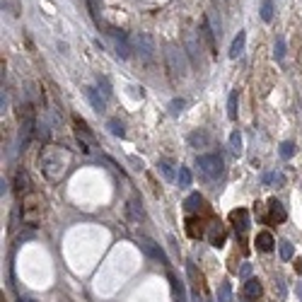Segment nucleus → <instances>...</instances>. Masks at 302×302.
Returning a JSON list of instances; mask_svg holds the SVG:
<instances>
[{"label":"nucleus","mask_w":302,"mask_h":302,"mask_svg":"<svg viewBox=\"0 0 302 302\" xmlns=\"http://www.w3.org/2000/svg\"><path fill=\"white\" fill-rule=\"evenodd\" d=\"M131 46H133V51L143 58V60H150V58L155 56V41H152V37H150V34H145V32L133 34V37H131Z\"/></svg>","instance_id":"5"},{"label":"nucleus","mask_w":302,"mask_h":302,"mask_svg":"<svg viewBox=\"0 0 302 302\" xmlns=\"http://www.w3.org/2000/svg\"><path fill=\"white\" fill-rule=\"evenodd\" d=\"M128 218H131L133 223H138V220L143 218V208H140V203H138L135 198L128 201Z\"/></svg>","instance_id":"25"},{"label":"nucleus","mask_w":302,"mask_h":302,"mask_svg":"<svg viewBox=\"0 0 302 302\" xmlns=\"http://www.w3.org/2000/svg\"><path fill=\"white\" fill-rule=\"evenodd\" d=\"M206 24L210 27V32L215 34V39H220V34H223V22H220V17H218V12H215V10H210V12H208Z\"/></svg>","instance_id":"19"},{"label":"nucleus","mask_w":302,"mask_h":302,"mask_svg":"<svg viewBox=\"0 0 302 302\" xmlns=\"http://www.w3.org/2000/svg\"><path fill=\"white\" fill-rule=\"evenodd\" d=\"M259 12H261V19H264V22H271V19H273V12H276V10H273V0H261V10H259Z\"/></svg>","instance_id":"28"},{"label":"nucleus","mask_w":302,"mask_h":302,"mask_svg":"<svg viewBox=\"0 0 302 302\" xmlns=\"http://www.w3.org/2000/svg\"><path fill=\"white\" fill-rule=\"evenodd\" d=\"M184 46H186V54L193 63H201V41L196 39L193 32H186L184 34Z\"/></svg>","instance_id":"8"},{"label":"nucleus","mask_w":302,"mask_h":302,"mask_svg":"<svg viewBox=\"0 0 302 302\" xmlns=\"http://www.w3.org/2000/svg\"><path fill=\"white\" fill-rule=\"evenodd\" d=\"M196 167L198 172L206 177V179H218V177H223V172H225V162H223V157L220 155H198L196 157Z\"/></svg>","instance_id":"2"},{"label":"nucleus","mask_w":302,"mask_h":302,"mask_svg":"<svg viewBox=\"0 0 302 302\" xmlns=\"http://www.w3.org/2000/svg\"><path fill=\"white\" fill-rule=\"evenodd\" d=\"M138 246L150 256V259H155V261H160V264H167V256H165V251L160 249V244L157 242H152L150 237H145V235H140L138 237Z\"/></svg>","instance_id":"6"},{"label":"nucleus","mask_w":302,"mask_h":302,"mask_svg":"<svg viewBox=\"0 0 302 302\" xmlns=\"http://www.w3.org/2000/svg\"><path fill=\"white\" fill-rule=\"evenodd\" d=\"M244 44H246V34L244 32H237V37L232 41V46H230V58H240L244 54Z\"/></svg>","instance_id":"17"},{"label":"nucleus","mask_w":302,"mask_h":302,"mask_svg":"<svg viewBox=\"0 0 302 302\" xmlns=\"http://www.w3.org/2000/svg\"><path fill=\"white\" fill-rule=\"evenodd\" d=\"M22 218L29 227H39L41 218H44V206L39 201V196H24V206H22Z\"/></svg>","instance_id":"4"},{"label":"nucleus","mask_w":302,"mask_h":302,"mask_svg":"<svg viewBox=\"0 0 302 302\" xmlns=\"http://www.w3.org/2000/svg\"><path fill=\"white\" fill-rule=\"evenodd\" d=\"M281 157L283 160H290L293 155H295V143H290V140H285V143H281Z\"/></svg>","instance_id":"30"},{"label":"nucleus","mask_w":302,"mask_h":302,"mask_svg":"<svg viewBox=\"0 0 302 302\" xmlns=\"http://www.w3.org/2000/svg\"><path fill=\"white\" fill-rule=\"evenodd\" d=\"M264 293V288H261V281L259 278H246L244 283V295L249 298V300H256L259 295Z\"/></svg>","instance_id":"13"},{"label":"nucleus","mask_w":302,"mask_h":302,"mask_svg":"<svg viewBox=\"0 0 302 302\" xmlns=\"http://www.w3.org/2000/svg\"><path fill=\"white\" fill-rule=\"evenodd\" d=\"M177 181H179V189H186V186H191V172H189V167H179V172H177Z\"/></svg>","instance_id":"26"},{"label":"nucleus","mask_w":302,"mask_h":302,"mask_svg":"<svg viewBox=\"0 0 302 302\" xmlns=\"http://www.w3.org/2000/svg\"><path fill=\"white\" fill-rule=\"evenodd\" d=\"M273 244H276V242H273V235H271V232H259V235H256V249H259V251H271Z\"/></svg>","instance_id":"20"},{"label":"nucleus","mask_w":302,"mask_h":302,"mask_svg":"<svg viewBox=\"0 0 302 302\" xmlns=\"http://www.w3.org/2000/svg\"><path fill=\"white\" fill-rule=\"evenodd\" d=\"M215 302H232V285H230V283H220L218 295H215Z\"/></svg>","instance_id":"23"},{"label":"nucleus","mask_w":302,"mask_h":302,"mask_svg":"<svg viewBox=\"0 0 302 302\" xmlns=\"http://www.w3.org/2000/svg\"><path fill=\"white\" fill-rule=\"evenodd\" d=\"M206 302H215V300H206Z\"/></svg>","instance_id":"37"},{"label":"nucleus","mask_w":302,"mask_h":302,"mask_svg":"<svg viewBox=\"0 0 302 302\" xmlns=\"http://www.w3.org/2000/svg\"><path fill=\"white\" fill-rule=\"evenodd\" d=\"M73 123H75V135L80 140V145H82V152H90L92 150L90 145H95V138H92V133L87 128V123L80 121V116H73Z\"/></svg>","instance_id":"7"},{"label":"nucleus","mask_w":302,"mask_h":302,"mask_svg":"<svg viewBox=\"0 0 302 302\" xmlns=\"http://www.w3.org/2000/svg\"><path fill=\"white\" fill-rule=\"evenodd\" d=\"M230 223L235 225V230H237L240 235H244L246 227H249V213H246L244 208H237V210H232V213H230Z\"/></svg>","instance_id":"9"},{"label":"nucleus","mask_w":302,"mask_h":302,"mask_svg":"<svg viewBox=\"0 0 302 302\" xmlns=\"http://www.w3.org/2000/svg\"><path fill=\"white\" fill-rule=\"evenodd\" d=\"M225 240H227L225 227L220 225V223H213L210 230H208V242H210L213 246H223L225 244Z\"/></svg>","instance_id":"10"},{"label":"nucleus","mask_w":302,"mask_h":302,"mask_svg":"<svg viewBox=\"0 0 302 302\" xmlns=\"http://www.w3.org/2000/svg\"><path fill=\"white\" fill-rule=\"evenodd\" d=\"M107 128H109V131H112V135H116V138H123V135H126V128H123V123H121L119 119H109Z\"/></svg>","instance_id":"27"},{"label":"nucleus","mask_w":302,"mask_h":302,"mask_svg":"<svg viewBox=\"0 0 302 302\" xmlns=\"http://www.w3.org/2000/svg\"><path fill=\"white\" fill-rule=\"evenodd\" d=\"M29 186H32L29 174L24 170H17V174H15V193H17L19 198H22V196H29Z\"/></svg>","instance_id":"11"},{"label":"nucleus","mask_w":302,"mask_h":302,"mask_svg":"<svg viewBox=\"0 0 302 302\" xmlns=\"http://www.w3.org/2000/svg\"><path fill=\"white\" fill-rule=\"evenodd\" d=\"M237 104H240V95H237V90H232L230 97H227V119L230 121L237 119Z\"/></svg>","instance_id":"21"},{"label":"nucleus","mask_w":302,"mask_h":302,"mask_svg":"<svg viewBox=\"0 0 302 302\" xmlns=\"http://www.w3.org/2000/svg\"><path fill=\"white\" fill-rule=\"evenodd\" d=\"M285 218H288V213H285L283 203L276 201V198H271V201H268V220H271V223H283Z\"/></svg>","instance_id":"12"},{"label":"nucleus","mask_w":302,"mask_h":302,"mask_svg":"<svg viewBox=\"0 0 302 302\" xmlns=\"http://www.w3.org/2000/svg\"><path fill=\"white\" fill-rule=\"evenodd\" d=\"M261 184L264 186H283L285 184L283 172H266L264 177H261Z\"/></svg>","instance_id":"18"},{"label":"nucleus","mask_w":302,"mask_h":302,"mask_svg":"<svg viewBox=\"0 0 302 302\" xmlns=\"http://www.w3.org/2000/svg\"><path fill=\"white\" fill-rule=\"evenodd\" d=\"M99 87L104 90V97L112 95V90H109V82H107V77H99Z\"/></svg>","instance_id":"34"},{"label":"nucleus","mask_w":302,"mask_h":302,"mask_svg":"<svg viewBox=\"0 0 302 302\" xmlns=\"http://www.w3.org/2000/svg\"><path fill=\"white\" fill-rule=\"evenodd\" d=\"M240 276H242V278H249V276H251V264L242 266V268H240Z\"/></svg>","instance_id":"35"},{"label":"nucleus","mask_w":302,"mask_h":302,"mask_svg":"<svg viewBox=\"0 0 302 302\" xmlns=\"http://www.w3.org/2000/svg\"><path fill=\"white\" fill-rule=\"evenodd\" d=\"M273 54H276L278 60H283L285 58V39L283 37H276V51H273Z\"/></svg>","instance_id":"33"},{"label":"nucleus","mask_w":302,"mask_h":302,"mask_svg":"<svg viewBox=\"0 0 302 302\" xmlns=\"http://www.w3.org/2000/svg\"><path fill=\"white\" fill-rule=\"evenodd\" d=\"M39 165H41V172L49 181H60L65 177L68 167H70V152L63 150V148H56V145H49L41 152Z\"/></svg>","instance_id":"1"},{"label":"nucleus","mask_w":302,"mask_h":302,"mask_svg":"<svg viewBox=\"0 0 302 302\" xmlns=\"http://www.w3.org/2000/svg\"><path fill=\"white\" fill-rule=\"evenodd\" d=\"M227 148H230V152L235 155V157H242V152H244V148H242V133L235 131L230 133V143H227Z\"/></svg>","instance_id":"15"},{"label":"nucleus","mask_w":302,"mask_h":302,"mask_svg":"<svg viewBox=\"0 0 302 302\" xmlns=\"http://www.w3.org/2000/svg\"><path fill=\"white\" fill-rule=\"evenodd\" d=\"M19 302H34V300H29V298H27V300H19Z\"/></svg>","instance_id":"36"},{"label":"nucleus","mask_w":302,"mask_h":302,"mask_svg":"<svg viewBox=\"0 0 302 302\" xmlns=\"http://www.w3.org/2000/svg\"><path fill=\"white\" fill-rule=\"evenodd\" d=\"M278 251H281V259H283V261H290V259H293V254H295L290 242H281V244H278Z\"/></svg>","instance_id":"31"},{"label":"nucleus","mask_w":302,"mask_h":302,"mask_svg":"<svg viewBox=\"0 0 302 302\" xmlns=\"http://www.w3.org/2000/svg\"><path fill=\"white\" fill-rule=\"evenodd\" d=\"M157 170L162 172V177H165L167 181H174V165H172L170 160H160V162H157Z\"/></svg>","instance_id":"24"},{"label":"nucleus","mask_w":302,"mask_h":302,"mask_svg":"<svg viewBox=\"0 0 302 302\" xmlns=\"http://www.w3.org/2000/svg\"><path fill=\"white\" fill-rule=\"evenodd\" d=\"M186 273H189V278H191V283H193V288L198 290V285H201V276H198V271H196L193 261H186Z\"/></svg>","instance_id":"29"},{"label":"nucleus","mask_w":302,"mask_h":302,"mask_svg":"<svg viewBox=\"0 0 302 302\" xmlns=\"http://www.w3.org/2000/svg\"><path fill=\"white\" fill-rule=\"evenodd\" d=\"M184 107H186V102H184V99H172V102H170V114H172V116H179V114L184 112Z\"/></svg>","instance_id":"32"},{"label":"nucleus","mask_w":302,"mask_h":302,"mask_svg":"<svg viewBox=\"0 0 302 302\" xmlns=\"http://www.w3.org/2000/svg\"><path fill=\"white\" fill-rule=\"evenodd\" d=\"M201 206H203V196H201V193H191L189 198L184 201L186 213H196V210H201Z\"/></svg>","instance_id":"22"},{"label":"nucleus","mask_w":302,"mask_h":302,"mask_svg":"<svg viewBox=\"0 0 302 302\" xmlns=\"http://www.w3.org/2000/svg\"><path fill=\"white\" fill-rule=\"evenodd\" d=\"M189 145L191 148H208L210 145V138H208V133L206 131H193V133H189Z\"/></svg>","instance_id":"16"},{"label":"nucleus","mask_w":302,"mask_h":302,"mask_svg":"<svg viewBox=\"0 0 302 302\" xmlns=\"http://www.w3.org/2000/svg\"><path fill=\"white\" fill-rule=\"evenodd\" d=\"M85 95H87V99H90V104H92V109L95 112H104V97L99 95V90L97 87H85Z\"/></svg>","instance_id":"14"},{"label":"nucleus","mask_w":302,"mask_h":302,"mask_svg":"<svg viewBox=\"0 0 302 302\" xmlns=\"http://www.w3.org/2000/svg\"><path fill=\"white\" fill-rule=\"evenodd\" d=\"M165 58H167V68H170L172 77H177V80L186 77V70H189V58H186V54H184L179 46H167Z\"/></svg>","instance_id":"3"}]
</instances>
